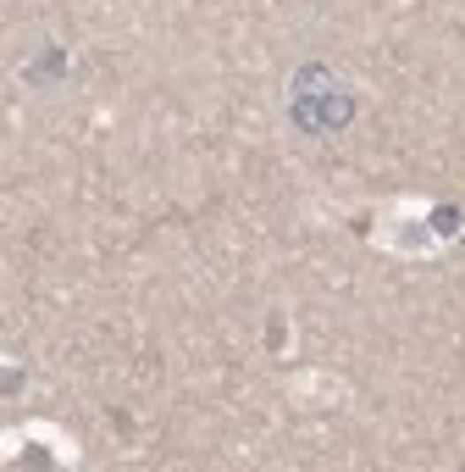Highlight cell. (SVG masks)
<instances>
[{"instance_id": "obj_3", "label": "cell", "mask_w": 465, "mask_h": 472, "mask_svg": "<svg viewBox=\"0 0 465 472\" xmlns=\"http://www.w3.org/2000/svg\"><path fill=\"white\" fill-rule=\"evenodd\" d=\"M432 228H438V234H460V212H454V206H438V212H432Z\"/></svg>"}, {"instance_id": "obj_2", "label": "cell", "mask_w": 465, "mask_h": 472, "mask_svg": "<svg viewBox=\"0 0 465 472\" xmlns=\"http://www.w3.org/2000/svg\"><path fill=\"white\" fill-rule=\"evenodd\" d=\"M61 67H67V50H45V61H34V67H23V84H45V78H56Z\"/></svg>"}, {"instance_id": "obj_1", "label": "cell", "mask_w": 465, "mask_h": 472, "mask_svg": "<svg viewBox=\"0 0 465 472\" xmlns=\"http://www.w3.org/2000/svg\"><path fill=\"white\" fill-rule=\"evenodd\" d=\"M349 117H354V95L338 84L322 61H310V67L293 73V84H288V122H293L300 134L327 139V134L344 128Z\"/></svg>"}]
</instances>
